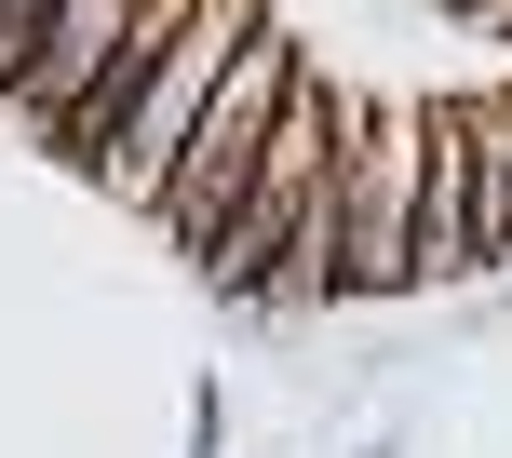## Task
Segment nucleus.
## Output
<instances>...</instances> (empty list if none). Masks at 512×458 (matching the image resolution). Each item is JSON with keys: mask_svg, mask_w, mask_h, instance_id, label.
I'll use <instances>...</instances> for the list:
<instances>
[{"mask_svg": "<svg viewBox=\"0 0 512 458\" xmlns=\"http://www.w3.org/2000/svg\"><path fill=\"white\" fill-rule=\"evenodd\" d=\"M283 95H297V41H283V27L256 14V41L230 54V81H216V108H203V135H189V162H176V189H162V229H176L189 256H203L216 229L243 216V189H256V162H270V135H283Z\"/></svg>", "mask_w": 512, "mask_h": 458, "instance_id": "nucleus-1", "label": "nucleus"}, {"mask_svg": "<svg viewBox=\"0 0 512 458\" xmlns=\"http://www.w3.org/2000/svg\"><path fill=\"white\" fill-rule=\"evenodd\" d=\"M418 162H432V95H391L351 122L337 162V297H405V229H418Z\"/></svg>", "mask_w": 512, "mask_h": 458, "instance_id": "nucleus-2", "label": "nucleus"}, {"mask_svg": "<svg viewBox=\"0 0 512 458\" xmlns=\"http://www.w3.org/2000/svg\"><path fill=\"white\" fill-rule=\"evenodd\" d=\"M256 41V0H203V14L176 27V54H162V81L135 95V122H122V149L95 162L122 203H149L162 216V189H176V162H189V135H203V108H216V81H230V54Z\"/></svg>", "mask_w": 512, "mask_h": 458, "instance_id": "nucleus-3", "label": "nucleus"}, {"mask_svg": "<svg viewBox=\"0 0 512 458\" xmlns=\"http://www.w3.org/2000/svg\"><path fill=\"white\" fill-rule=\"evenodd\" d=\"M135 14H149V0H54V27H41V54H27V81H14V122H41V135H68L81 108H95V81L122 68V41H135Z\"/></svg>", "mask_w": 512, "mask_h": 458, "instance_id": "nucleus-4", "label": "nucleus"}, {"mask_svg": "<svg viewBox=\"0 0 512 458\" xmlns=\"http://www.w3.org/2000/svg\"><path fill=\"white\" fill-rule=\"evenodd\" d=\"M418 283H472L486 229H472V149H459V95H432V162H418V229H405Z\"/></svg>", "mask_w": 512, "mask_h": 458, "instance_id": "nucleus-5", "label": "nucleus"}, {"mask_svg": "<svg viewBox=\"0 0 512 458\" xmlns=\"http://www.w3.org/2000/svg\"><path fill=\"white\" fill-rule=\"evenodd\" d=\"M459 149H472V229H486V270L512 256V81L459 95Z\"/></svg>", "mask_w": 512, "mask_h": 458, "instance_id": "nucleus-6", "label": "nucleus"}, {"mask_svg": "<svg viewBox=\"0 0 512 458\" xmlns=\"http://www.w3.org/2000/svg\"><path fill=\"white\" fill-rule=\"evenodd\" d=\"M41 27H54V0H0V108H14V81H27V54H41Z\"/></svg>", "mask_w": 512, "mask_h": 458, "instance_id": "nucleus-7", "label": "nucleus"}, {"mask_svg": "<svg viewBox=\"0 0 512 458\" xmlns=\"http://www.w3.org/2000/svg\"><path fill=\"white\" fill-rule=\"evenodd\" d=\"M459 14H486V27H512V0H459Z\"/></svg>", "mask_w": 512, "mask_h": 458, "instance_id": "nucleus-8", "label": "nucleus"}]
</instances>
